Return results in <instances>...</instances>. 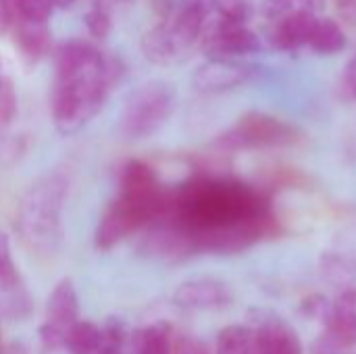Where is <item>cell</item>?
Instances as JSON below:
<instances>
[{
	"mask_svg": "<svg viewBox=\"0 0 356 354\" xmlns=\"http://www.w3.org/2000/svg\"><path fill=\"white\" fill-rule=\"evenodd\" d=\"M17 113V94L10 81H0V123H8Z\"/></svg>",
	"mask_w": 356,
	"mask_h": 354,
	"instance_id": "obj_27",
	"label": "cell"
},
{
	"mask_svg": "<svg viewBox=\"0 0 356 354\" xmlns=\"http://www.w3.org/2000/svg\"><path fill=\"white\" fill-rule=\"evenodd\" d=\"M129 351L134 354H173L171 325L165 321H156L142 330H136L131 334Z\"/></svg>",
	"mask_w": 356,
	"mask_h": 354,
	"instance_id": "obj_17",
	"label": "cell"
},
{
	"mask_svg": "<svg viewBox=\"0 0 356 354\" xmlns=\"http://www.w3.org/2000/svg\"><path fill=\"white\" fill-rule=\"evenodd\" d=\"M252 67L234 58H209L194 71V88L204 94H219L246 83L252 77Z\"/></svg>",
	"mask_w": 356,
	"mask_h": 354,
	"instance_id": "obj_10",
	"label": "cell"
},
{
	"mask_svg": "<svg viewBox=\"0 0 356 354\" xmlns=\"http://www.w3.org/2000/svg\"><path fill=\"white\" fill-rule=\"evenodd\" d=\"M102 56H104V52L86 40H79V38L65 40L58 44V48L54 52L56 75H69V73L90 69V67L98 65L102 61Z\"/></svg>",
	"mask_w": 356,
	"mask_h": 354,
	"instance_id": "obj_14",
	"label": "cell"
},
{
	"mask_svg": "<svg viewBox=\"0 0 356 354\" xmlns=\"http://www.w3.org/2000/svg\"><path fill=\"white\" fill-rule=\"evenodd\" d=\"M323 332L346 348L356 346V288L342 290L330 307V315L323 321Z\"/></svg>",
	"mask_w": 356,
	"mask_h": 354,
	"instance_id": "obj_12",
	"label": "cell"
},
{
	"mask_svg": "<svg viewBox=\"0 0 356 354\" xmlns=\"http://www.w3.org/2000/svg\"><path fill=\"white\" fill-rule=\"evenodd\" d=\"M300 138L302 134L284 119L252 111L242 115L227 131H223L215 144L223 150H263L294 146Z\"/></svg>",
	"mask_w": 356,
	"mask_h": 354,
	"instance_id": "obj_5",
	"label": "cell"
},
{
	"mask_svg": "<svg viewBox=\"0 0 356 354\" xmlns=\"http://www.w3.org/2000/svg\"><path fill=\"white\" fill-rule=\"evenodd\" d=\"M0 344H2V330H0Z\"/></svg>",
	"mask_w": 356,
	"mask_h": 354,
	"instance_id": "obj_39",
	"label": "cell"
},
{
	"mask_svg": "<svg viewBox=\"0 0 356 354\" xmlns=\"http://www.w3.org/2000/svg\"><path fill=\"white\" fill-rule=\"evenodd\" d=\"M0 354H27V348L21 342H13V344L0 348Z\"/></svg>",
	"mask_w": 356,
	"mask_h": 354,
	"instance_id": "obj_35",
	"label": "cell"
},
{
	"mask_svg": "<svg viewBox=\"0 0 356 354\" xmlns=\"http://www.w3.org/2000/svg\"><path fill=\"white\" fill-rule=\"evenodd\" d=\"M83 23L88 27V31L96 38V40H102L108 35L111 31V17L106 13L104 6H92L86 15H83Z\"/></svg>",
	"mask_w": 356,
	"mask_h": 354,
	"instance_id": "obj_25",
	"label": "cell"
},
{
	"mask_svg": "<svg viewBox=\"0 0 356 354\" xmlns=\"http://www.w3.org/2000/svg\"><path fill=\"white\" fill-rule=\"evenodd\" d=\"M121 75V61L106 54L98 65L90 69L69 75H56L50 96L56 129L65 136H71L86 127L100 113L111 88L119 83Z\"/></svg>",
	"mask_w": 356,
	"mask_h": 354,
	"instance_id": "obj_2",
	"label": "cell"
},
{
	"mask_svg": "<svg viewBox=\"0 0 356 354\" xmlns=\"http://www.w3.org/2000/svg\"><path fill=\"white\" fill-rule=\"evenodd\" d=\"M79 321V296L73 280H60L46 303V321L40 328V342L46 351L63 348L67 330Z\"/></svg>",
	"mask_w": 356,
	"mask_h": 354,
	"instance_id": "obj_7",
	"label": "cell"
},
{
	"mask_svg": "<svg viewBox=\"0 0 356 354\" xmlns=\"http://www.w3.org/2000/svg\"><path fill=\"white\" fill-rule=\"evenodd\" d=\"M350 354H356V353H350Z\"/></svg>",
	"mask_w": 356,
	"mask_h": 354,
	"instance_id": "obj_40",
	"label": "cell"
},
{
	"mask_svg": "<svg viewBox=\"0 0 356 354\" xmlns=\"http://www.w3.org/2000/svg\"><path fill=\"white\" fill-rule=\"evenodd\" d=\"M307 46L315 50L317 54H338L346 48V33L338 21L330 17L325 19L317 17Z\"/></svg>",
	"mask_w": 356,
	"mask_h": 354,
	"instance_id": "obj_19",
	"label": "cell"
},
{
	"mask_svg": "<svg viewBox=\"0 0 356 354\" xmlns=\"http://www.w3.org/2000/svg\"><path fill=\"white\" fill-rule=\"evenodd\" d=\"M142 52L144 56L161 67L179 63L188 52L175 42V38L171 35L169 27L163 23H156L154 27H150L144 38H142Z\"/></svg>",
	"mask_w": 356,
	"mask_h": 354,
	"instance_id": "obj_15",
	"label": "cell"
},
{
	"mask_svg": "<svg viewBox=\"0 0 356 354\" xmlns=\"http://www.w3.org/2000/svg\"><path fill=\"white\" fill-rule=\"evenodd\" d=\"M19 19L33 21V23H46L52 15L54 2L52 0H15Z\"/></svg>",
	"mask_w": 356,
	"mask_h": 354,
	"instance_id": "obj_24",
	"label": "cell"
},
{
	"mask_svg": "<svg viewBox=\"0 0 356 354\" xmlns=\"http://www.w3.org/2000/svg\"><path fill=\"white\" fill-rule=\"evenodd\" d=\"M198 2H202V4H207V6L211 8V0H198Z\"/></svg>",
	"mask_w": 356,
	"mask_h": 354,
	"instance_id": "obj_38",
	"label": "cell"
},
{
	"mask_svg": "<svg viewBox=\"0 0 356 354\" xmlns=\"http://www.w3.org/2000/svg\"><path fill=\"white\" fill-rule=\"evenodd\" d=\"M294 2H296V0H265L261 13H263V17H265L267 21H271V25H273V23L282 21L284 17H288V15L294 10V8H292Z\"/></svg>",
	"mask_w": 356,
	"mask_h": 354,
	"instance_id": "obj_28",
	"label": "cell"
},
{
	"mask_svg": "<svg viewBox=\"0 0 356 354\" xmlns=\"http://www.w3.org/2000/svg\"><path fill=\"white\" fill-rule=\"evenodd\" d=\"M348 351L350 348H346L344 344H340L325 332L311 344V354H350Z\"/></svg>",
	"mask_w": 356,
	"mask_h": 354,
	"instance_id": "obj_31",
	"label": "cell"
},
{
	"mask_svg": "<svg viewBox=\"0 0 356 354\" xmlns=\"http://www.w3.org/2000/svg\"><path fill=\"white\" fill-rule=\"evenodd\" d=\"M342 94L350 100H356V56L346 65L344 73H342Z\"/></svg>",
	"mask_w": 356,
	"mask_h": 354,
	"instance_id": "obj_33",
	"label": "cell"
},
{
	"mask_svg": "<svg viewBox=\"0 0 356 354\" xmlns=\"http://www.w3.org/2000/svg\"><path fill=\"white\" fill-rule=\"evenodd\" d=\"M319 269L330 284L348 290L356 280V257L344 250H327L319 259Z\"/></svg>",
	"mask_w": 356,
	"mask_h": 354,
	"instance_id": "obj_18",
	"label": "cell"
},
{
	"mask_svg": "<svg viewBox=\"0 0 356 354\" xmlns=\"http://www.w3.org/2000/svg\"><path fill=\"white\" fill-rule=\"evenodd\" d=\"M315 21H317L315 13L307 8H296L282 21L271 25L269 42L277 50H296L300 46H307Z\"/></svg>",
	"mask_w": 356,
	"mask_h": 354,
	"instance_id": "obj_13",
	"label": "cell"
},
{
	"mask_svg": "<svg viewBox=\"0 0 356 354\" xmlns=\"http://www.w3.org/2000/svg\"><path fill=\"white\" fill-rule=\"evenodd\" d=\"M67 179L60 173H46L31 184L17 213V230L23 246L38 257H50L63 240V207Z\"/></svg>",
	"mask_w": 356,
	"mask_h": 354,
	"instance_id": "obj_3",
	"label": "cell"
},
{
	"mask_svg": "<svg viewBox=\"0 0 356 354\" xmlns=\"http://www.w3.org/2000/svg\"><path fill=\"white\" fill-rule=\"evenodd\" d=\"M17 17L19 13L15 6V0H0V35L13 31L15 23L19 21Z\"/></svg>",
	"mask_w": 356,
	"mask_h": 354,
	"instance_id": "obj_32",
	"label": "cell"
},
{
	"mask_svg": "<svg viewBox=\"0 0 356 354\" xmlns=\"http://www.w3.org/2000/svg\"><path fill=\"white\" fill-rule=\"evenodd\" d=\"M19 288V271L10 255V242L4 232H0V290L15 292Z\"/></svg>",
	"mask_w": 356,
	"mask_h": 354,
	"instance_id": "obj_23",
	"label": "cell"
},
{
	"mask_svg": "<svg viewBox=\"0 0 356 354\" xmlns=\"http://www.w3.org/2000/svg\"><path fill=\"white\" fill-rule=\"evenodd\" d=\"M175 108V90L165 81H148L136 88L123 104L121 131L129 140L154 136Z\"/></svg>",
	"mask_w": 356,
	"mask_h": 354,
	"instance_id": "obj_4",
	"label": "cell"
},
{
	"mask_svg": "<svg viewBox=\"0 0 356 354\" xmlns=\"http://www.w3.org/2000/svg\"><path fill=\"white\" fill-rule=\"evenodd\" d=\"M330 307H332V303L325 296L311 294V296H307L300 303V313L307 319H321V321H325V317L330 315Z\"/></svg>",
	"mask_w": 356,
	"mask_h": 354,
	"instance_id": "obj_26",
	"label": "cell"
},
{
	"mask_svg": "<svg viewBox=\"0 0 356 354\" xmlns=\"http://www.w3.org/2000/svg\"><path fill=\"white\" fill-rule=\"evenodd\" d=\"M0 81H2V79H0Z\"/></svg>",
	"mask_w": 356,
	"mask_h": 354,
	"instance_id": "obj_41",
	"label": "cell"
},
{
	"mask_svg": "<svg viewBox=\"0 0 356 354\" xmlns=\"http://www.w3.org/2000/svg\"><path fill=\"white\" fill-rule=\"evenodd\" d=\"M173 354H213L207 342L194 338V336H179L173 342Z\"/></svg>",
	"mask_w": 356,
	"mask_h": 354,
	"instance_id": "obj_30",
	"label": "cell"
},
{
	"mask_svg": "<svg viewBox=\"0 0 356 354\" xmlns=\"http://www.w3.org/2000/svg\"><path fill=\"white\" fill-rule=\"evenodd\" d=\"M302 2H305V6H302V8H307V10L315 13V10L321 6V2H323V0H302Z\"/></svg>",
	"mask_w": 356,
	"mask_h": 354,
	"instance_id": "obj_36",
	"label": "cell"
},
{
	"mask_svg": "<svg viewBox=\"0 0 356 354\" xmlns=\"http://www.w3.org/2000/svg\"><path fill=\"white\" fill-rule=\"evenodd\" d=\"M138 252L165 263H179L196 255V244L190 232L167 215L146 227L138 242Z\"/></svg>",
	"mask_w": 356,
	"mask_h": 354,
	"instance_id": "obj_6",
	"label": "cell"
},
{
	"mask_svg": "<svg viewBox=\"0 0 356 354\" xmlns=\"http://www.w3.org/2000/svg\"><path fill=\"white\" fill-rule=\"evenodd\" d=\"M54 2V6H58V8H67V6H71L73 2H77V0H52Z\"/></svg>",
	"mask_w": 356,
	"mask_h": 354,
	"instance_id": "obj_37",
	"label": "cell"
},
{
	"mask_svg": "<svg viewBox=\"0 0 356 354\" xmlns=\"http://www.w3.org/2000/svg\"><path fill=\"white\" fill-rule=\"evenodd\" d=\"M102 342V330L92 323V321H75L67 334H65V342L63 348L69 354H96Z\"/></svg>",
	"mask_w": 356,
	"mask_h": 354,
	"instance_id": "obj_20",
	"label": "cell"
},
{
	"mask_svg": "<svg viewBox=\"0 0 356 354\" xmlns=\"http://www.w3.org/2000/svg\"><path fill=\"white\" fill-rule=\"evenodd\" d=\"M254 330L257 354H305L300 336L277 315L263 317Z\"/></svg>",
	"mask_w": 356,
	"mask_h": 354,
	"instance_id": "obj_11",
	"label": "cell"
},
{
	"mask_svg": "<svg viewBox=\"0 0 356 354\" xmlns=\"http://www.w3.org/2000/svg\"><path fill=\"white\" fill-rule=\"evenodd\" d=\"M269 213V198L257 186L232 177H194L173 188L169 217L181 223L196 244L200 236L254 221Z\"/></svg>",
	"mask_w": 356,
	"mask_h": 354,
	"instance_id": "obj_1",
	"label": "cell"
},
{
	"mask_svg": "<svg viewBox=\"0 0 356 354\" xmlns=\"http://www.w3.org/2000/svg\"><path fill=\"white\" fill-rule=\"evenodd\" d=\"M200 44L209 58H234L257 52L261 48V40L252 29L223 19L204 25Z\"/></svg>",
	"mask_w": 356,
	"mask_h": 354,
	"instance_id": "obj_8",
	"label": "cell"
},
{
	"mask_svg": "<svg viewBox=\"0 0 356 354\" xmlns=\"http://www.w3.org/2000/svg\"><path fill=\"white\" fill-rule=\"evenodd\" d=\"M234 288L219 277H192L173 292V303L188 311H221L234 303Z\"/></svg>",
	"mask_w": 356,
	"mask_h": 354,
	"instance_id": "obj_9",
	"label": "cell"
},
{
	"mask_svg": "<svg viewBox=\"0 0 356 354\" xmlns=\"http://www.w3.org/2000/svg\"><path fill=\"white\" fill-rule=\"evenodd\" d=\"M211 8H215L219 19L223 21L246 25V21L252 17L254 2L252 0H211Z\"/></svg>",
	"mask_w": 356,
	"mask_h": 354,
	"instance_id": "obj_22",
	"label": "cell"
},
{
	"mask_svg": "<svg viewBox=\"0 0 356 354\" xmlns=\"http://www.w3.org/2000/svg\"><path fill=\"white\" fill-rule=\"evenodd\" d=\"M215 354H257V336L250 325H227L217 334Z\"/></svg>",
	"mask_w": 356,
	"mask_h": 354,
	"instance_id": "obj_21",
	"label": "cell"
},
{
	"mask_svg": "<svg viewBox=\"0 0 356 354\" xmlns=\"http://www.w3.org/2000/svg\"><path fill=\"white\" fill-rule=\"evenodd\" d=\"M334 8L342 23L348 27H356V0H334Z\"/></svg>",
	"mask_w": 356,
	"mask_h": 354,
	"instance_id": "obj_34",
	"label": "cell"
},
{
	"mask_svg": "<svg viewBox=\"0 0 356 354\" xmlns=\"http://www.w3.org/2000/svg\"><path fill=\"white\" fill-rule=\"evenodd\" d=\"M188 0H150L154 15L159 17V23H169L175 19V15L184 8Z\"/></svg>",
	"mask_w": 356,
	"mask_h": 354,
	"instance_id": "obj_29",
	"label": "cell"
},
{
	"mask_svg": "<svg viewBox=\"0 0 356 354\" xmlns=\"http://www.w3.org/2000/svg\"><path fill=\"white\" fill-rule=\"evenodd\" d=\"M13 40L17 50L31 63L44 58L52 48V35L46 23H33L19 19L13 27Z\"/></svg>",
	"mask_w": 356,
	"mask_h": 354,
	"instance_id": "obj_16",
	"label": "cell"
}]
</instances>
